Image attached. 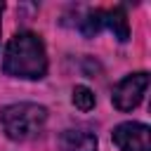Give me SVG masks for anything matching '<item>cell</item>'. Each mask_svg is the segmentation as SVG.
<instances>
[{
  "instance_id": "obj_2",
  "label": "cell",
  "mask_w": 151,
  "mask_h": 151,
  "mask_svg": "<svg viewBox=\"0 0 151 151\" xmlns=\"http://www.w3.org/2000/svg\"><path fill=\"white\" fill-rule=\"evenodd\" d=\"M47 123V109L33 101L9 104L0 111V125L5 134L14 142H26L35 137Z\"/></svg>"
},
{
  "instance_id": "obj_1",
  "label": "cell",
  "mask_w": 151,
  "mask_h": 151,
  "mask_svg": "<svg viewBox=\"0 0 151 151\" xmlns=\"http://www.w3.org/2000/svg\"><path fill=\"white\" fill-rule=\"evenodd\" d=\"M2 68L7 76L24 80H40L47 73V52L40 35L31 31L17 33L2 57Z\"/></svg>"
},
{
  "instance_id": "obj_7",
  "label": "cell",
  "mask_w": 151,
  "mask_h": 151,
  "mask_svg": "<svg viewBox=\"0 0 151 151\" xmlns=\"http://www.w3.org/2000/svg\"><path fill=\"white\" fill-rule=\"evenodd\" d=\"M71 99H73V106L80 109V111H85V113L92 111V109H94V101H97V99H94V92H92L90 87H85V85H76Z\"/></svg>"
},
{
  "instance_id": "obj_5",
  "label": "cell",
  "mask_w": 151,
  "mask_h": 151,
  "mask_svg": "<svg viewBox=\"0 0 151 151\" xmlns=\"http://www.w3.org/2000/svg\"><path fill=\"white\" fill-rule=\"evenodd\" d=\"M97 146H99L97 137L90 130H83V127L64 130L61 137H59V149L61 151H97Z\"/></svg>"
},
{
  "instance_id": "obj_4",
  "label": "cell",
  "mask_w": 151,
  "mask_h": 151,
  "mask_svg": "<svg viewBox=\"0 0 151 151\" xmlns=\"http://www.w3.org/2000/svg\"><path fill=\"white\" fill-rule=\"evenodd\" d=\"M111 137H113V144L120 151H151L149 125H144V123H134V120L120 123V125L113 127Z\"/></svg>"
},
{
  "instance_id": "obj_3",
  "label": "cell",
  "mask_w": 151,
  "mask_h": 151,
  "mask_svg": "<svg viewBox=\"0 0 151 151\" xmlns=\"http://www.w3.org/2000/svg\"><path fill=\"white\" fill-rule=\"evenodd\" d=\"M146 87H149V73L146 71H139V73H132V76H125L116 87H113V106L118 111H132L142 104L144 94H146Z\"/></svg>"
},
{
  "instance_id": "obj_8",
  "label": "cell",
  "mask_w": 151,
  "mask_h": 151,
  "mask_svg": "<svg viewBox=\"0 0 151 151\" xmlns=\"http://www.w3.org/2000/svg\"><path fill=\"white\" fill-rule=\"evenodd\" d=\"M2 9H5V5H2V2H0V14H2Z\"/></svg>"
},
{
  "instance_id": "obj_6",
  "label": "cell",
  "mask_w": 151,
  "mask_h": 151,
  "mask_svg": "<svg viewBox=\"0 0 151 151\" xmlns=\"http://www.w3.org/2000/svg\"><path fill=\"white\" fill-rule=\"evenodd\" d=\"M104 26L113 33V38H118L120 42H125L130 38V24H127V14L123 7H113V9H104Z\"/></svg>"
}]
</instances>
